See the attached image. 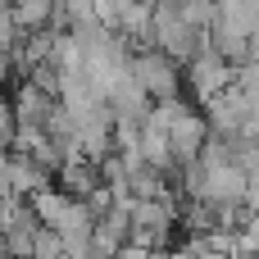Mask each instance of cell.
Masks as SVG:
<instances>
[{"label": "cell", "mask_w": 259, "mask_h": 259, "mask_svg": "<svg viewBox=\"0 0 259 259\" xmlns=\"http://www.w3.org/2000/svg\"><path fill=\"white\" fill-rule=\"evenodd\" d=\"M132 73H137V82L150 91V100H178V91H182V59H173L168 50H159V46H150V50H141V55H132Z\"/></svg>", "instance_id": "6da1fadb"}, {"label": "cell", "mask_w": 259, "mask_h": 259, "mask_svg": "<svg viewBox=\"0 0 259 259\" xmlns=\"http://www.w3.org/2000/svg\"><path fill=\"white\" fill-rule=\"evenodd\" d=\"M187 82H191V96L200 105H209L214 96H223L228 87H237V64L223 59L214 46H205L191 64H187Z\"/></svg>", "instance_id": "7a4b0ae2"}, {"label": "cell", "mask_w": 259, "mask_h": 259, "mask_svg": "<svg viewBox=\"0 0 259 259\" xmlns=\"http://www.w3.org/2000/svg\"><path fill=\"white\" fill-rule=\"evenodd\" d=\"M205 114H209V127H214L219 137H241L246 123H250V114H255V96L237 82V87H228L223 96H214V100L205 105Z\"/></svg>", "instance_id": "3957f363"}, {"label": "cell", "mask_w": 259, "mask_h": 259, "mask_svg": "<svg viewBox=\"0 0 259 259\" xmlns=\"http://www.w3.org/2000/svg\"><path fill=\"white\" fill-rule=\"evenodd\" d=\"M209 114H200L196 105H178V118H173V127H168V137H173V150H178V159L182 164H191V159H200V150H205V141H209Z\"/></svg>", "instance_id": "277c9868"}, {"label": "cell", "mask_w": 259, "mask_h": 259, "mask_svg": "<svg viewBox=\"0 0 259 259\" xmlns=\"http://www.w3.org/2000/svg\"><path fill=\"white\" fill-rule=\"evenodd\" d=\"M55 105H59V96H50L46 87H36L32 77L18 82V91H14V114H18V123H41V127H46V118H50Z\"/></svg>", "instance_id": "5b68a950"}, {"label": "cell", "mask_w": 259, "mask_h": 259, "mask_svg": "<svg viewBox=\"0 0 259 259\" xmlns=\"http://www.w3.org/2000/svg\"><path fill=\"white\" fill-rule=\"evenodd\" d=\"M127 241H132V214H127L123 205L105 209V214L96 219V250H105V255H118Z\"/></svg>", "instance_id": "8992f818"}, {"label": "cell", "mask_w": 259, "mask_h": 259, "mask_svg": "<svg viewBox=\"0 0 259 259\" xmlns=\"http://www.w3.org/2000/svg\"><path fill=\"white\" fill-rule=\"evenodd\" d=\"M46 182H50V168H41L32 155H14V159H9V196L32 200Z\"/></svg>", "instance_id": "52a82bcc"}, {"label": "cell", "mask_w": 259, "mask_h": 259, "mask_svg": "<svg viewBox=\"0 0 259 259\" xmlns=\"http://www.w3.org/2000/svg\"><path fill=\"white\" fill-rule=\"evenodd\" d=\"M228 32L237 36H255L259 32V0H219V18Z\"/></svg>", "instance_id": "ba28073f"}, {"label": "cell", "mask_w": 259, "mask_h": 259, "mask_svg": "<svg viewBox=\"0 0 259 259\" xmlns=\"http://www.w3.org/2000/svg\"><path fill=\"white\" fill-rule=\"evenodd\" d=\"M68 205H73V196H68L64 187H55V182H46V187L32 196V209L41 214V223H46V228H55V223L68 214Z\"/></svg>", "instance_id": "9c48e42d"}, {"label": "cell", "mask_w": 259, "mask_h": 259, "mask_svg": "<svg viewBox=\"0 0 259 259\" xmlns=\"http://www.w3.org/2000/svg\"><path fill=\"white\" fill-rule=\"evenodd\" d=\"M59 0H14V18L23 32H36V27H50Z\"/></svg>", "instance_id": "30bf717a"}, {"label": "cell", "mask_w": 259, "mask_h": 259, "mask_svg": "<svg viewBox=\"0 0 259 259\" xmlns=\"http://www.w3.org/2000/svg\"><path fill=\"white\" fill-rule=\"evenodd\" d=\"M82 23H96V0H59L50 27H82Z\"/></svg>", "instance_id": "8fae6325"}, {"label": "cell", "mask_w": 259, "mask_h": 259, "mask_svg": "<svg viewBox=\"0 0 259 259\" xmlns=\"http://www.w3.org/2000/svg\"><path fill=\"white\" fill-rule=\"evenodd\" d=\"M23 41V27L14 18V5H0V50H14Z\"/></svg>", "instance_id": "7c38bea8"}, {"label": "cell", "mask_w": 259, "mask_h": 259, "mask_svg": "<svg viewBox=\"0 0 259 259\" xmlns=\"http://www.w3.org/2000/svg\"><path fill=\"white\" fill-rule=\"evenodd\" d=\"M109 259H155V250H146V246H137V241H127L118 255H109Z\"/></svg>", "instance_id": "4fadbf2b"}, {"label": "cell", "mask_w": 259, "mask_h": 259, "mask_svg": "<svg viewBox=\"0 0 259 259\" xmlns=\"http://www.w3.org/2000/svg\"><path fill=\"white\" fill-rule=\"evenodd\" d=\"M250 209H259V173H250Z\"/></svg>", "instance_id": "5bb4252c"}, {"label": "cell", "mask_w": 259, "mask_h": 259, "mask_svg": "<svg viewBox=\"0 0 259 259\" xmlns=\"http://www.w3.org/2000/svg\"><path fill=\"white\" fill-rule=\"evenodd\" d=\"M250 64H259V32L250 36Z\"/></svg>", "instance_id": "9a60e30c"}, {"label": "cell", "mask_w": 259, "mask_h": 259, "mask_svg": "<svg viewBox=\"0 0 259 259\" xmlns=\"http://www.w3.org/2000/svg\"><path fill=\"white\" fill-rule=\"evenodd\" d=\"M232 259H259V250H237Z\"/></svg>", "instance_id": "2e32d148"}]
</instances>
